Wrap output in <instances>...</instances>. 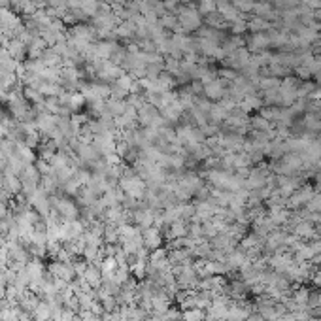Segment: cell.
Listing matches in <instances>:
<instances>
[{"mask_svg": "<svg viewBox=\"0 0 321 321\" xmlns=\"http://www.w3.org/2000/svg\"><path fill=\"white\" fill-rule=\"evenodd\" d=\"M293 321H299V320H293Z\"/></svg>", "mask_w": 321, "mask_h": 321, "instance_id": "cell-5", "label": "cell"}, {"mask_svg": "<svg viewBox=\"0 0 321 321\" xmlns=\"http://www.w3.org/2000/svg\"><path fill=\"white\" fill-rule=\"evenodd\" d=\"M251 127L255 128V130H259V132H267V130H270V123H268L267 118L259 116V118H255L251 121Z\"/></svg>", "mask_w": 321, "mask_h": 321, "instance_id": "cell-4", "label": "cell"}, {"mask_svg": "<svg viewBox=\"0 0 321 321\" xmlns=\"http://www.w3.org/2000/svg\"><path fill=\"white\" fill-rule=\"evenodd\" d=\"M206 320V314L202 312V308H189V310L183 312V321H204Z\"/></svg>", "mask_w": 321, "mask_h": 321, "instance_id": "cell-3", "label": "cell"}, {"mask_svg": "<svg viewBox=\"0 0 321 321\" xmlns=\"http://www.w3.org/2000/svg\"><path fill=\"white\" fill-rule=\"evenodd\" d=\"M316 195V189L310 187V185H302L297 191L293 193L287 199V206L289 208H300V206H306L310 202V199Z\"/></svg>", "mask_w": 321, "mask_h": 321, "instance_id": "cell-1", "label": "cell"}, {"mask_svg": "<svg viewBox=\"0 0 321 321\" xmlns=\"http://www.w3.org/2000/svg\"><path fill=\"white\" fill-rule=\"evenodd\" d=\"M146 247H159L160 246V236L157 233V229H148L146 231V238H144Z\"/></svg>", "mask_w": 321, "mask_h": 321, "instance_id": "cell-2", "label": "cell"}]
</instances>
